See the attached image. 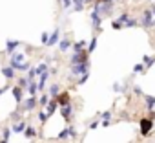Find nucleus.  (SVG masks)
<instances>
[{"label": "nucleus", "mask_w": 155, "mask_h": 143, "mask_svg": "<svg viewBox=\"0 0 155 143\" xmlns=\"http://www.w3.org/2000/svg\"><path fill=\"white\" fill-rule=\"evenodd\" d=\"M151 128H153V119L151 117H142L139 121V132H140V136L148 138L151 134Z\"/></svg>", "instance_id": "obj_1"}, {"label": "nucleus", "mask_w": 155, "mask_h": 143, "mask_svg": "<svg viewBox=\"0 0 155 143\" xmlns=\"http://www.w3.org/2000/svg\"><path fill=\"white\" fill-rule=\"evenodd\" d=\"M71 75L73 77H79V75H82V74H86V72H90V61H86V62H79V64H71Z\"/></svg>", "instance_id": "obj_2"}, {"label": "nucleus", "mask_w": 155, "mask_h": 143, "mask_svg": "<svg viewBox=\"0 0 155 143\" xmlns=\"http://www.w3.org/2000/svg\"><path fill=\"white\" fill-rule=\"evenodd\" d=\"M140 24H142L144 28H148V30L155 26V17H153V13L150 11V8L142 9V20H140Z\"/></svg>", "instance_id": "obj_3"}, {"label": "nucleus", "mask_w": 155, "mask_h": 143, "mask_svg": "<svg viewBox=\"0 0 155 143\" xmlns=\"http://www.w3.org/2000/svg\"><path fill=\"white\" fill-rule=\"evenodd\" d=\"M38 101H37V96H29L26 99H22V110L20 112H33L37 108Z\"/></svg>", "instance_id": "obj_4"}, {"label": "nucleus", "mask_w": 155, "mask_h": 143, "mask_svg": "<svg viewBox=\"0 0 155 143\" xmlns=\"http://www.w3.org/2000/svg\"><path fill=\"white\" fill-rule=\"evenodd\" d=\"M86 61H90V53L86 50H82V51H73V55L69 59L71 64H79V62H86Z\"/></svg>", "instance_id": "obj_5"}, {"label": "nucleus", "mask_w": 155, "mask_h": 143, "mask_svg": "<svg viewBox=\"0 0 155 143\" xmlns=\"http://www.w3.org/2000/svg\"><path fill=\"white\" fill-rule=\"evenodd\" d=\"M91 24H93V30L95 31H101L102 30V17H101V13L97 11V9H91Z\"/></svg>", "instance_id": "obj_6"}, {"label": "nucleus", "mask_w": 155, "mask_h": 143, "mask_svg": "<svg viewBox=\"0 0 155 143\" xmlns=\"http://www.w3.org/2000/svg\"><path fill=\"white\" fill-rule=\"evenodd\" d=\"M58 108H60V116L69 123V121H71V117H73V105H71V103H68V105L58 106Z\"/></svg>", "instance_id": "obj_7"}, {"label": "nucleus", "mask_w": 155, "mask_h": 143, "mask_svg": "<svg viewBox=\"0 0 155 143\" xmlns=\"http://www.w3.org/2000/svg\"><path fill=\"white\" fill-rule=\"evenodd\" d=\"M60 40V28H55L53 30V33H49V37H48V42H46V46H57V42Z\"/></svg>", "instance_id": "obj_8"}, {"label": "nucleus", "mask_w": 155, "mask_h": 143, "mask_svg": "<svg viewBox=\"0 0 155 143\" xmlns=\"http://www.w3.org/2000/svg\"><path fill=\"white\" fill-rule=\"evenodd\" d=\"M55 99H57V103H58V106H64V105H68V103H71V96H69V92H58Z\"/></svg>", "instance_id": "obj_9"}, {"label": "nucleus", "mask_w": 155, "mask_h": 143, "mask_svg": "<svg viewBox=\"0 0 155 143\" xmlns=\"http://www.w3.org/2000/svg\"><path fill=\"white\" fill-rule=\"evenodd\" d=\"M44 108H46V114H48V117H51V116L57 112V108H58V103H57V99H55V97H51Z\"/></svg>", "instance_id": "obj_10"}, {"label": "nucleus", "mask_w": 155, "mask_h": 143, "mask_svg": "<svg viewBox=\"0 0 155 143\" xmlns=\"http://www.w3.org/2000/svg\"><path fill=\"white\" fill-rule=\"evenodd\" d=\"M20 44H22L20 40H11V39H8V40H6V53H8V55H13L15 50H17Z\"/></svg>", "instance_id": "obj_11"}, {"label": "nucleus", "mask_w": 155, "mask_h": 143, "mask_svg": "<svg viewBox=\"0 0 155 143\" xmlns=\"http://www.w3.org/2000/svg\"><path fill=\"white\" fill-rule=\"evenodd\" d=\"M48 77H49V70H46L44 74H40V75H38V83H37V86H38V92L46 90V85H48Z\"/></svg>", "instance_id": "obj_12"}, {"label": "nucleus", "mask_w": 155, "mask_h": 143, "mask_svg": "<svg viewBox=\"0 0 155 143\" xmlns=\"http://www.w3.org/2000/svg\"><path fill=\"white\" fill-rule=\"evenodd\" d=\"M71 42H73V40H71V39H68V37L60 39V40L57 42V44H58V51H60V53H66V51L71 48Z\"/></svg>", "instance_id": "obj_13"}, {"label": "nucleus", "mask_w": 155, "mask_h": 143, "mask_svg": "<svg viewBox=\"0 0 155 143\" xmlns=\"http://www.w3.org/2000/svg\"><path fill=\"white\" fill-rule=\"evenodd\" d=\"M26 125H28V123H26L24 119H22V121L18 119V121H15V125L11 127V132H15V134H22L24 128H26Z\"/></svg>", "instance_id": "obj_14"}, {"label": "nucleus", "mask_w": 155, "mask_h": 143, "mask_svg": "<svg viewBox=\"0 0 155 143\" xmlns=\"http://www.w3.org/2000/svg\"><path fill=\"white\" fill-rule=\"evenodd\" d=\"M11 92H13V97H15V103H17V105H20V103H22V99H24V97H22V94H24V90H22V88H20L18 85H17V86H15V88H13Z\"/></svg>", "instance_id": "obj_15"}, {"label": "nucleus", "mask_w": 155, "mask_h": 143, "mask_svg": "<svg viewBox=\"0 0 155 143\" xmlns=\"http://www.w3.org/2000/svg\"><path fill=\"white\" fill-rule=\"evenodd\" d=\"M142 64H144V70H150L155 64V55H144L142 57Z\"/></svg>", "instance_id": "obj_16"}, {"label": "nucleus", "mask_w": 155, "mask_h": 143, "mask_svg": "<svg viewBox=\"0 0 155 143\" xmlns=\"http://www.w3.org/2000/svg\"><path fill=\"white\" fill-rule=\"evenodd\" d=\"M142 97H144V105H146L148 112L155 110V96H142Z\"/></svg>", "instance_id": "obj_17"}, {"label": "nucleus", "mask_w": 155, "mask_h": 143, "mask_svg": "<svg viewBox=\"0 0 155 143\" xmlns=\"http://www.w3.org/2000/svg\"><path fill=\"white\" fill-rule=\"evenodd\" d=\"M2 75H4L8 81H11V79H15V70H13L11 66H4V68H2Z\"/></svg>", "instance_id": "obj_18"}, {"label": "nucleus", "mask_w": 155, "mask_h": 143, "mask_svg": "<svg viewBox=\"0 0 155 143\" xmlns=\"http://www.w3.org/2000/svg\"><path fill=\"white\" fill-rule=\"evenodd\" d=\"M86 46H88V42H86V40H77V42H71L73 51H82Z\"/></svg>", "instance_id": "obj_19"}, {"label": "nucleus", "mask_w": 155, "mask_h": 143, "mask_svg": "<svg viewBox=\"0 0 155 143\" xmlns=\"http://www.w3.org/2000/svg\"><path fill=\"white\" fill-rule=\"evenodd\" d=\"M24 136H26L28 139L35 138V136H37V128H35V127H31V125H26V128H24Z\"/></svg>", "instance_id": "obj_20"}, {"label": "nucleus", "mask_w": 155, "mask_h": 143, "mask_svg": "<svg viewBox=\"0 0 155 143\" xmlns=\"http://www.w3.org/2000/svg\"><path fill=\"white\" fill-rule=\"evenodd\" d=\"M60 92V86H58V83H53L51 86H49V90H48V96L49 97H57V94Z\"/></svg>", "instance_id": "obj_21"}, {"label": "nucleus", "mask_w": 155, "mask_h": 143, "mask_svg": "<svg viewBox=\"0 0 155 143\" xmlns=\"http://www.w3.org/2000/svg\"><path fill=\"white\" fill-rule=\"evenodd\" d=\"M135 26H139V20L135 17H128L124 20V28H135Z\"/></svg>", "instance_id": "obj_22"}, {"label": "nucleus", "mask_w": 155, "mask_h": 143, "mask_svg": "<svg viewBox=\"0 0 155 143\" xmlns=\"http://www.w3.org/2000/svg\"><path fill=\"white\" fill-rule=\"evenodd\" d=\"M97 42H99V37L95 35V37H91V40H90V44H88V53H93L95 51V48H97Z\"/></svg>", "instance_id": "obj_23"}, {"label": "nucleus", "mask_w": 155, "mask_h": 143, "mask_svg": "<svg viewBox=\"0 0 155 143\" xmlns=\"http://www.w3.org/2000/svg\"><path fill=\"white\" fill-rule=\"evenodd\" d=\"M28 92H29V96H37V94H38V86H37L35 79L29 81V85H28Z\"/></svg>", "instance_id": "obj_24"}, {"label": "nucleus", "mask_w": 155, "mask_h": 143, "mask_svg": "<svg viewBox=\"0 0 155 143\" xmlns=\"http://www.w3.org/2000/svg\"><path fill=\"white\" fill-rule=\"evenodd\" d=\"M46 70H49V66H48V62H40L38 66H35V72H37V77L40 75V74H44Z\"/></svg>", "instance_id": "obj_25"}, {"label": "nucleus", "mask_w": 155, "mask_h": 143, "mask_svg": "<svg viewBox=\"0 0 155 143\" xmlns=\"http://www.w3.org/2000/svg\"><path fill=\"white\" fill-rule=\"evenodd\" d=\"M69 138V132H68V127H64L60 132H58V136H57V139H60V141H64V139H68Z\"/></svg>", "instance_id": "obj_26"}, {"label": "nucleus", "mask_w": 155, "mask_h": 143, "mask_svg": "<svg viewBox=\"0 0 155 143\" xmlns=\"http://www.w3.org/2000/svg\"><path fill=\"white\" fill-rule=\"evenodd\" d=\"M17 83H18V86H20V88H22V90H26V88H28V85H29V79H28V77H24V75H22V77H20V79H18V81H17Z\"/></svg>", "instance_id": "obj_27"}, {"label": "nucleus", "mask_w": 155, "mask_h": 143, "mask_svg": "<svg viewBox=\"0 0 155 143\" xmlns=\"http://www.w3.org/2000/svg\"><path fill=\"white\" fill-rule=\"evenodd\" d=\"M49 99H51V97H49V96H48V94H42V96H40V97H38V99H37V101H38V105H40V106H46V105H48V101H49Z\"/></svg>", "instance_id": "obj_28"}, {"label": "nucleus", "mask_w": 155, "mask_h": 143, "mask_svg": "<svg viewBox=\"0 0 155 143\" xmlns=\"http://www.w3.org/2000/svg\"><path fill=\"white\" fill-rule=\"evenodd\" d=\"M144 72H146V70H144V64H142V62H139V64L133 66V74H144Z\"/></svg>", "instance_id": "obj_29"}, {"label": "nucleus", "mask_w": 155, "mask_h": 143, "mask_svg": "<svg viewBox=\"0 0 155 143\" xmlns=\"http://www.w3.org/2000/svg\"><path fill=\"white\" fill-rule=\"evenodd\" d=\"M88 79H90V72H86V74L79 75V81H77V85H84V83H86Z\"/></svg>", "instance_id": "obj_30"}, {"label": "nucleus", "mask_w": 155, "mask_h": 143, "mask_svg": "<svg viewBox=\"0 0 155 143\" xmlns=\"http://www.w3.org/2000/svg\"><path fill=\"white\" fill-rule=\"evenodd\" d=\"M37 117H38L40 123H46V121H48V114H46V110H40V112L37 114Z\"/></svg>", "instance_id": "obj_31"}, {"label": "nucleus", "mask_w": 155, "mask_h": 143, "mask_svg": "<svg viewBox=\"0 0 155 143\" xmlns=\"http://www.w3.org/2000/svg\"><path fill=\"white\" fill-rule=\"evenodd\" d=\"M29 81H33V79H37V72H35V68H31L29 66V70H28V75H26Z\"/></svg>", "instance_id": "obj_32"}, {"label": "nucleus", "mask_w": 155, "mask_h": 143, "mask_svg": "<svg viewBox=\"0 0 155 143\" xmlns=\"http://www.w3.org/2000/svg\"><path fill=\"white\" fill-rule=\"evenodd\" d=\"M111 28H113V30H122V28H124V24H122L119 19H115V20L111 22Z\"/></svg>", "instance_id": "obj_33"}, {"label": "nucleus", "mask_w": 155, "mask_h": 143, "mask_svg": "<svg viewBox=\"0 0 155 143\" xmlns=\"http://www.w3.org/2000/svg\"><path fill=\"white\" fill-rule=\"evenodd\" d=\"M68 132H69V138H71V139L77 138V128H75L73 125H68Z\"/></svg>", "instance_id": "obj_34"}, {"label": "nucleus", "mask_w": 155, "mask_h": 143, "mask_svg": "<svg viewBox=\"0 0 155 143\" xmlns=\"http://www.w3.org/2000/svg\"><path fill=\"white\" fill-rule=\"evenodd\" d=\"M111 116H113V112H111V110H106V112L99 114V117H101V119H111Z\"/></svg>", "instance_id": "obj_35"}, {"label": "nucleus", "mask_w": 155, "mask_h": 143, "mask_svg": "<svg viewBox=\"0 0 155 143\" xmlns=\"http://www.w3.org/2000/svg\"><path fill=\"white\" fill-rule=\"evenodd\" d=\"M9 136H11V128H9V127L2 128V138H4V139H9Z\"/></svg>", "instance_id": "obj_36"}, {"label": "nucleus", "mask_w": 155, "mask_h": 143, "mask_svg": "<svg viewBox=\"0 0 155 143\" xmlns=\"http://www.w3.org/2000/svg\"><path fill=\"white\" fill-rule=\"evenodd\" d=\"M20 117H22V112H20V110H15V112L11 114V119H13V121H18Z\"/></svg>", "instance_id": "obj_37"}, {"label": "nucleus", "mask_w": 155, "mask_h": 143, "mask_svg": "<svg viewBox=\"0 0 155 143\" xmlns=\"http://www.w3.org/2000/svg\"><path fill=\"white\" fill-rule=\"evenodd\" d=\"M99 125H101V121H99V119H93V121H91V123L88 125V128H90V130H95V128H97Z\"/></svg>", "instance_id": "obj_38"}, {"label": "nucleus", "mask_w": 155, "mask_h": 143, "mask_svg": "<svg viewBox=\"0 0 155 143\" xmlns=\"http://www.w3.org/2000/svg\"><path fill=\"white\" fill-rule=\"evenodd\" d=\"M60 4H62V8H64V9H68V8H71L73 0H60Z\"/></svg>", "instance_id": "obj_39"}, {"label": "nucleus", "mask_w": 155, "mask_h": 143, "mask_svg": "<svg viewBox=\"0 0 155 143\" xmlns=\"http://www.w3.org/2000/svg\"><path fill=\"white\" fill-rule=\"evenodd\" d=\"M48 37H49V33L48 31H42V35H40V42L46 46V42H48Z\"/></svg>", "instance_id": "obj_40"}, {"label": "nucleus", "mask_w": 155, "mask_h": 143, "mask_svg": "<svg viewBox=\"0 0 155 143\" xmlns=\"http://www.w3.org/2000/svg\"><path fill=\"white\" fill-rule=\"evenodd\" d=\"M133 94H135V96H142V90H140V86H133Z\"/></svg>", "instance_id": "obj_41"}, {"label": "nucleus", "mask_w": 155, "mask_h": 143, "mask_svg": "<svg viewBox=\"0 0 155 143\" xmlns=\"http://www.w3.org/2000/svg\"><path fill=\"white\" fill-rule=\"evenodd\" d=\"M8 88H9V86H4V88H0V97H2V94H4V92H6Z\"/></svg>", "instance_id": "obj_42"}, {"label": "nucleus", "mask_w": 155, "mask_h": 143, "mask_svg": "<svg viewBox=\"0 0 155 143\" xmlns=\"http://www.w3.org/2000/svg\"><path fill=\"white\" fill-rule=\"evenodd\" d=\"M150 11H151V13H153V17H155V4H153V6L150 8Z\"/></svg>", "instance_id": "obj_43"}, {"label": "nucleus", "mask_w": 155, "mask_h": 143, "mask_svg": "<svg viewBox=\"0 0 155 143\" xmlns=\"http://www.w3.org/2000/svg\"><path fill=\"white\" fill-rule=\"evenodd\" d=\"M0 143H9V139H4V138H2V139H0Z\"/></svg>", "instance_id": "obj_44"}, {"label": "nucleus", "mask_w": 155, "mask_h": 143, "mask_svg": "<svg viewBox=\"0 0 155 143\" xmlns=\"http://www.w3.org/2000/svg\"><path fill=\"white\" fill-rule=\"evenodd\" d=\"M148 2H153V0H148Z\"/></svg>", "instance_id": "obj_45"}, {"label": "nucleus", "mask_w": 155, "mask_h": 143, "mask_svg": "<svg viewBox=\"0 0 155 143\" xmlns=\"http://www.w3.org/2000/svg\"><path fill=\"white\" fill-rule=\"evenodd\" d=\"M57 2H60V0H57Z\"/></svg>", "instance_id": "obj_46"}, {"label": "nucleus", "mask_w": 155, "mask_h": 143, "mask_svg": "<svg viewBox=\"0 0 155 143\" xmlns=\"http://www.w3.org/2000/svg\"><path fill=\"white\" fill-rule=\"evenodd\" d=\"M135 2H139V0H135Z\"/></svg>", "instance_id": "obj_47"}, {"label": "nucleus", "mask_w": 155, "mask_h": 143, "mask_svg": "<svg viewBox=\"0 0 155 143\" xmlns=\"http://www.w3.org/2000/svg\"><path fill=\"white\" fill-rule=\"evenodd\" d=\"M115 2H119V0H115Z\"/></svg>", "instance_id": "obj_48"}]
</instances>
